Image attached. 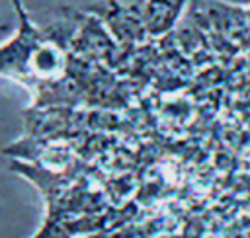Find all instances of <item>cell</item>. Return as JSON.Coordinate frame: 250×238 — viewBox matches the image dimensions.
I'll use <instances>...</instances> for the list:
<instances>
[{
  "label": "cell",
  "instance_id": "6da1fadb",
  "mask_svg": "<svg viewBox=\"0 0 250 238\" xmlns=\"http://www.w3.org/2000/svg\"><path fill=\"white\" fill-rule=\"evenodd\" d=\"M18 12V33L0 47V74L16 78L27 86L59 80L66 66V57L61 45L41 35L20 6Z\"/></svg>",
  "mask_w": 250,
  "mask_h": 238
},
{
  "label": "cell",
  "instance_id": "7a4b0ae2",
  "mask_svg": "<svg viewBox=\"0 0 250 238\" xmlns=\"http://www.w3.org/2000/svg\"><path fill=\"white\" fill-rule=\"evenodd\" d=\"M182 2L184 0H146L143 10L146 29L150 33L166 31L174 23L176 14L182 8Z\"/></svg>",
  "mask_w": 250,
  "mask_h": 238
}]
</instances>
